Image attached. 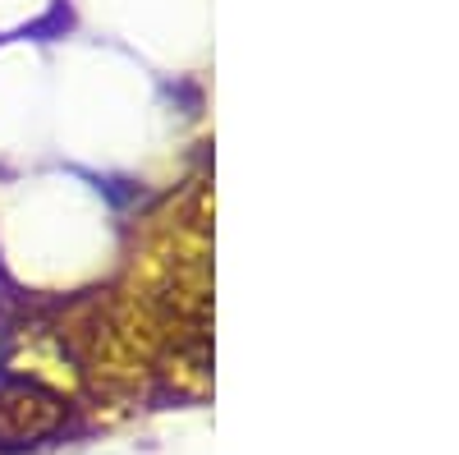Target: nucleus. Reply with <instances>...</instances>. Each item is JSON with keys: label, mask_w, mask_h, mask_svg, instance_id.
Masks as SVG:
<instances>
[{"label": "nucleus", "mask_w": 459, "mask_h": 455, "mask_svg": "<svg viewBox=\"0 0 459 455\" xmlns=\"http://www.w3.org/2000/svg\"><path fill=\"white\" fill-rule=\"evenodd\" d=\"M65 428V400L37 382L0 387V446H28Z\"/></svg>", "instance_id": "nucleus-1"}]
</instances>
